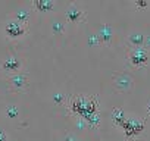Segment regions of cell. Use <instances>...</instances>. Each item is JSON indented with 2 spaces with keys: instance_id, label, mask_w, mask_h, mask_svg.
I'll use <instances>...</instances> for the list:
<instances>
[{
  "instance_id": "obj_10",
  "label": "cell",
  "mask_w": 150,
  "mask_h": 141,
  "mask_svg": "<svg viewBox=\"0 0 150 141\" xmlns=\"http://www.w3.org/2000/svg\"><path fill=\"white\" fill-rule=\"evenodd\" d=\"M144 40H146V34L140 30H132L127 34V46L129 49L144 47Z\"/></svg>"
},
{
  "instance_id": "obj_2",
  "label": "cell",
  "mask_w": 150,
  "mask_h": 141,
  "mask_svg": "<svg viewBox=\"0 0 150 141\" xmlns=\"http://www.w3.org/2000/svg\"><path fill=\"white\" fill-rule=\"evenodd\" d=\"M127 59L131 66L143 68V66H147L150 62V51L146 47H134V49L128 50Z\"/></svg>"
},
{
  "instance_id": "obj_3",
  "label": "cell",
  "mask_w": 150,
  "mask_h": 141,
  "mask_svg": "<svg viewBox=\"0 0 150 141\" xmlns=\"http://www.w3.org/2000/svg\"><path fill=\"white\" fill-rule=\"evenodd\" d=\"M122 131L127 137H137L140 135L146 128V121L140 116H127V119L122 123Z\"/></svg>"
},
{
  "instance_id": "obj_11",
  "label": "cell",
  "mask_w": 150,
  "mask_h": 141,
  "mask_svg": "<svg viewBox=\"0 0 150 141\" xmlns=\"http://www.w3.org/2000/svg\"><path fill=\"white\" fill-rule=\"evenodd\" d=\"M12 18L16 19V21H19V22H22V24H25V25H28V22H30L31 18H33L31 8H27V6H19V8H16L15 12H13V15H12Z\"/></svg>"
},
{
  "instance_id": "obj_20",
  "label": "cell",
  "mask_w": 150,
  "mask_h": 141,
  "mask_svg": "<svg viewBox=\"0 0 150 141\" xmlns=\"http://www.w3.org/2000/svg\"><path fill=\"white\" fill-rule=\"evenodd\" d=\"M134 6H137L138 9H146L149 6V2H147V0H135Z\"/></svg>"
},
{
  "instance_id": "obj_22",
  "label": "cell",
  "mask_w": 150,
  "mask_h": 141,
  "mask_svg": "<svg viewBox=\"0 0 150 141\" xmlns=\"http://www.w3.org/2000/svg\"><path fill=\"white\" fill-rule=\"evenodd\" d=\"M144 47L150 51V34L149 35H146V40H144Z\"/></svg>"
},
{
  "instance_id": "obj_9",
  "label": "cell",
  "mask_w": 150,
  "mask_h": 141,
  "mask_svg": "<svg viewBox=\"0 0 150 141\" xmlns=\"http://www.w3.org/2000/svg\"><path fill=\"white\" fill-rule=\"evenodd\" d=\"M2 68L5 70H8L9 74L18 72L22 69V59L18 54H9L5 57V60L2 62Z\"/></svg>"
},
{
  "instance_id": "obj_18",
  "label": "cell",
  "mask_w": 150,
  "mask_h": 141,
  "mask_svg": "<svg viewBox=\"0 0 150 141\" xmlns=\"http://www.w3.org/2000/svg\"><path fill=\"white\" fill-rule=\"evenodd\" d=\"M87 43H88V46H90V47H99V46H102V44H100V40H99V37H97V34H96V32L88 35Z\"/></svg>"
},
{
  "instance_id": "obj_1",
  "label": "cell",
  "mask_w": 150,
  "mask_h": 141,
  "mask_svg": "<svg viewBox=\"0 0 150 141\" xmlns=\"http://www.w3.org/2000/svg\"><path fill=\"white\" fill-rule=\"evenodd\" d=\"M69 109L75 115H80L81 118H84L88 113L97 112V99L96 97H91V96L80 94V96L74 97L69 102Z\"/></svg>"
},
{
  "instance_id": "obj_5",
  "label": "cell",
  "mask_w": 150,
  "mask_h": 141,
  "mask_svg": "<svg viewBox=\"0 0 150 141\" xmlns=\"http://www.w3.org/2000/svg\"><path fill=\"white\" fill-rule=\"evenodd\" d=\"M27 31H28V25H25V24H22V22H19L13 18L8 19L6 24H5V34L9 38H19V37L25 35Z\"/></svg>"
},
{
  "instance_id": "obj_14",
  "label": "cell",
  "mask_w": 150,
  "mask_h": 141,
  "mask_svg": "<svg viewBox=\"0 0 150 141\" xmlns=\"http://www.w3.org/2000/svg\"><path fill=\"white\" fill-rule=\"evenodd\" d=\"M127 113H125V110L124 109H121V107H115V109H112V113H110V118H112V122L116 125V126H122V123H124V121L127 119Z\"/></svg>"
},
{
  "instance_id": "obj_7",
  "label": "cell",
  "mask_w": 150,
  "mask_h": 141,
  "mask_svg": "<svg viewBox=\"0 0 150 141\" xmlns=\"http://www.w3.org/2000/svg\"><path fill=\"white\" fill-rule=\"evenodd\" d=\"M112 82H113L115 90L119 91V93L128 91V90L132 87V78H131V75H128V74H125V72H118V74H115Z\"/></svg>"
},
{
  "instance_id": "obj_13",
  "label": "cell",
  "mask_w": 150,
  "mask_h": 141,
  "mask_svg": "<svg viewBox=\"0 0 150 141\" xmlns=\"http://www.w3.org/2000/svg\"><path fill=\"white\" fill-rule=\"evenodd\" d=\"M50 30H52V32L56 34V35L65 34V32H66V19H63V18H54V19H52Z\"/></svg>"
},
{
  "instance_id": "obj_12",
  "label": "cell",
  "mask_w": 150,
  "mask_h": 141,
  "mask_svg": "<svg viewBox=\"0 0 150 141\" xmlns=\"http://www.w3.org/2000/svg\"><path fill=\"white\" fill-rule=\"evenodd\" d=\"M33 8L40 11V12H50L54 9L56 2L54 0H33Z\"/></svg>"
},
{
  "instance_id": "obj_23",
  "label": "cell",
  "mask_w": 150,
  "mask_h": 141,
  "mask_svg": "<svg viewBox=\"0 0 150 141\" xmlns=\"http://www.w3.org/2000/svg\"><path fill=\"white\" fill-rule=\"evenodd\" d=\"M146 110H147V115L150 116V99H149V102H147V104H146Z\"/></svg>"
},
{
  "instance_id": "obj_6",
  "label": "cell",
  "mask_w": 150,
  "mask_h": 141,
  "mask_svg": "<svg viewBox=\"0 0 150 141\" xmlns=\"http://www.w3.org/2000/svg\"><path fill=\"white\" fill-rule=\"evenodd\" d=\"M84 18H86V11L78 3H69L68 8L65 9V19L68 22L78 24V22L84 21Z\"/></svg>"
},
{
  "instance_id": "obj_8",
  "label": "cell",
  "mask_w": 150,
  "mask_h": 141,
  "mask_svg": "<svg viewBox=\"0 0 150 141\" xmlns=\"http://www.w3.org/2000/svg\"><path fill=\"white\" fill-rule=\"evenodd\" d=\"M96 34H97V37H99L102 46H109V44L113 41V37H115L113 27L109 25V24H102V25L97 28Z\"/></svg>"
},
{
  "instance_id": "obj_21",
  "label": "cell",
  "mask_w": 150,
  "mask_h": 141,
  "mask_svg": "<svg viewBox=\"0 0 150 141\" xmlns=\"http://www.w3.org/2000/svg\"><path fill=\"white\" fill-rule=\"evenodd\" d=\"M0 141H9V134L0 128Z\"/></svg>"
},
{
  "instance_id": "obj_16",
  "label": "cell",
  "mask_w": 150,
  "mask_h": 141,
  "mask_svg": "<svg viewBox=\"0 0 150 141\" xmlns=\"http://www.w3.org/2000/svg\"><path fill=\"white\" fill-rule=\"evenodd\" d=\"M83 119H84V121H86V123H87L88 126H91V128H96V126H99V125H100V121H102L99 110H97V112H93V113H88V115H86Z\"/></svg>"
},
{
  "instance_id": "obj_17",
  "label": "cell",
  "mask_w": 150,
  "mask_h": 141,
  "mask_svg": "<svg viewBox=\"0 0 150 141\" xmlns=\"http://www.w3.org/2000/svg\"><path fill=\"white\" fill-rule=\"evenodd\" d=\"M66 99H68V94L63 93V91H54V93L52 94V102H53L56 106L66 104Z\"/></svg>"
},
{
  "instance_id": "obj_19",
  "label": "cell",
  "mask_w": 150,
  "mask_h": 141,
  "mask_svg": "<svg viewBox=\"0 0 150 141\" xmlns=\"http://www.w3.org/2000/svg\"><path fill=\"white\" fill-rule=\"evenodd\" d=\"M63 141H80V137L74 132H68L65 137H63Z\"/></svg>"
},
{
  "instance_id": "obj_15",
  "label": "cell",
  "mask_w": 150,
  "mask_h": 141,
  "mask_svg": "<svg viewBox=\"0 0 150 141\" xmlns=\"http://www.w3.org/2000/svg\"><path fill=\"white\" fill-rule=\"evenodd\" d=\"M5 115H6L9 119H16V118H19V115H21V107H19V104H16V103H9V104H6V107H5Z\"/></svg>"
},
{
  "instance_id": "obj_4",
  "label": "cell",
  "mask_w": 150,
  "mask_h": 141,
  "mask_svg": "<svg viewBox=\"0 0 150 141\" xmlns=\"http://www.w3.org/2000/svg\"><path fill=\"white\" fill-rule=\"evenodd\" d=\"M8 81H9V85L12 87V90H15V91H24L28 88V84H30L28 74L24 69L18 70V72H13V74H9Z\"/></svg>"
}]
</instances>
